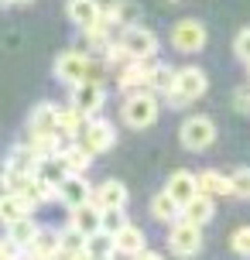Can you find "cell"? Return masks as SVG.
<instances>
[{
	"instance_id": "6da1fadb",
	"label": "cell",
	"mask_w": 250,
	"mask_h": 260,
	"mask_svg": "<svg viewBox=\"0 0 250 260\" xmlns=\"http://www.w3.org/2000/svg\"><path fill=\"white\" fill-rule=\"evenodd\" d=\"M55 79L66 82L69 89L79 82H103V62L92 58L89 52H62L55 58Z\"/></svg>"
},
{
	"instance_id": "7a4b0ae2",
	"label": "cell",
	"mask_w": 250,
	"mask_h": 260,
	"mask_svg": "<svg viewBox=\"0 0 250 260\" xmlns=\"http://www.w3.org/2000/svg\"><path fill=\"white\" fill-rule=\"evenodd\" d=\"M209 89V76L199 69V65H185V69H175V82H171V92H168V106L175 110H185L189 103L202 100Z\"/></svg>"
},
{
	"instance_id": "3957f363",
	"label": "cell",
	"mask_w": 250,
	"mask_h": 260,
	"mask_svg": "<svg viewBox=\"0 0 250 260\" xmlns=\"http://www.w3.org/2000/svg\"><path fill=\"white\" fill-rule=\"evenodd\" d=\"M161 117V100L154 96V92H131L127 100H123V106H120V120L127 123L131 130H147V127H154Z\"/></svg>"
},
{
	"instance_id": "277c9868",
	"label": "cell",
	"mask_w": 250,
	"mask_h": 260,
	"mask_svg": "<svg viewBox=\"0 0 250 260\" xmlns=\"http://www.w3.org/2000/svg\"><path fill=\"white\" fill-rule=\"evenodd\" d=\"M120 45V52L127 55V62H151L154 55H158V35L151 31V27H141V24H134V27H123L117 38H113Z\"/></svg>"
},
{
	"instance_id": "5b68a950",
	"label": "cell",
	"mask_w": 250,
	"mask_h": 260,
	"mask_svg": "<svg viewBox=\"0 0 250 260\" xmlns=\"http://www.w3.org/2000/svg\"><path fill=\"white\" fill-rule=\"evenodd\" d=\"M76 144H79V147H82V151H86L89 157L106 154V151H110V147L117 144V130H113V123H110V120L92 117V120H86V127L79 130Z\"/></svg>"
},
{
	"instance_id": "8992f818",
	"label": "cell",
	"mask_w": 250,
	"mask_h": 260,
	"mask_svg": "<svg viewBox=\"0 0 250 260\" xmlns=\"http://www.w3.org/2000/svg\"><path fill=\"white\" fill-rule=\"evenodd\" d=\"M206 38H209V31L196 17H182V21H175V27H171V48H178L182 55L202 52L206 48Z\"/></svg>"
},
{
	"instance_id": "52a82bcc",
	"label": "cell",
	"mask_w": 250,
	"mask_h": 260,
	"mask_svg": "<svg viewBox=\"0 0 250 260\" xmlns=\"http://www.w3.org/2000/svg\"><path fill=\"white\" fill-rule=\"evenodd\" d=\"M106 103V89H103V82H79V86H72V92H69V106L79 113V117L92 120V117H100V110H103Z\"/></svg>"
},
{
	"instance_id": "ba28073f",
	"label": "cell",
	"mask_w": 250,
	"mask_h": 260,
	"mask_svg": "<svg viewBox=\"0 0 250 260\" xmlns=\"http://www.w3.org/2000/svg\"><path fill=\"white\" fill-rule=\"evenodd\" d=\"M178 141L185 151H206L216 141V123L209 117H185L178 127Z\"/></svg>"
},
{
	"instance_id": "9c48e42d",
	"label": "cell",
	"mask_w": 250,
	"mask_h": 260,
	"mask_svg": "<svg viewBox=\"0 0 250 260\" xmlns=\"http://www.w3.org/2000/svg\"><path fill=\"white\" fill-rule=\"evenodd\" d=\"M168 250L175 257H196L199 250H202V230L192 226V222H171V233H168Z\"/></svg>"
},
{
	"instance_id": "30bf717a",
	"label": "cell",
	"mask_w": 250,
	"mask_h": 260,
	"mask_svg": "<svg viewBox=\"0 0 250 260\" xmlns=\"http://www.w3.org/2000/svg\"><path fill=\"white\" fill-rule=\"evenodd\" d=\"M89 202L100 209V212H103V209H127V202H131V188H127L123 182H117V178H106V182H100L96 188H92Z\"/></svg>"
},
{
	"instance_id": "8fae6325",
	"label": "cell",
	"mask_w": 250,
	"mask_h": 260,
	"mask_svg": "<svg viewBox=\"0 0 250 260\" xmlns=\"http://www.w3.org/2000/svg\"><path fill=\"white\" fill-rule=\"evenodd\" d=\"M66 17L86 35L103 24V7H100V0H66Z\"/></svg>"
},
{
	"instance_id": "7c38bea8",
	"label": "cell",
	"mask_w": 250,
	"mask_h": 260,
	"mask_svg": "<svg viewBox=\"0 0 250 260\" xmlns=\"http://www.w3.org/2000/svg\"><path fill=\"white\" fill-rule=\"evenodd\" d=\"M165 195H168L175 206L182 209V206H189L192 199L199 195V185H196V175L192 171H185V168H178V171H171L168 175V185H165Z\"/></svg>"
},
{
	"instance_id": "4fadbf2b",
	"label": "cell",
	"mask_w": 250,
	"mask_h": 260,
	"mask_svg": "<svg viewBox=\"0 0 250 260\" xmlns=\"http://www.w3.org/2000/svg\"><path fill=\"white\" fill-rule=\"evenodd\" d=\"M141 17V4L137 0H113L110 7H103V24L106 27H134Z\"/></svg>"
},
{
	"instance_id": "5bb4252c",
	"label": "cell",
	"mask_w": 250,
	"mask_h": 260,
	"mask_svg": "<svg viewBox=\"0 0 250 260\" xmlns=\"http://www.w3.org/2000/svg\"><path fill=\"white\" fill-rule=\"evenodd\" d=\"M89 195H92V185L86 182V175H69L66 182L55 188V199H62L69 209L86 206V202H89Z\"/></svg>"
},
{
	"instance_id": "9a60e30c",
	"label": "cell",
	"mask_w": 250,
	"mask_h": 260,
	"mask_svg": "<svg viewBox=\"0 0 250 260\" xmlns=\"http://www.w3.org/2000/svg\"><path fill=\"white\" fill-rule=\"evenodd\" d=\"M55 113H58V106H52V103L35 106L31 117H27V137H58V130H55Z\"/></svg>"
},
{
	"instance_id": "2e32d148",
	"label": "cell",
	"mask_w": 250,
	"mask_h": 260,
	"mask_svg": "<svg viewBox=\"0 0 250 260\" xmlns=\"http://www.w3.org/2000/svg\"><path fill=\"white\" fill-rule=\"evenodd\" d=\"M147 72H151V62H127L123 69H117V86L127 96L141 92V89H147Z\"/></svg>"
},
{
	"instance_id": "e0dca14e",
	"label": "cell",
	"mask_w": 250,
	"mask_h": 260,
	"mask_svg": "<svg viewBox=\"0 0 250 260\" xmlns=\"http://www.w3.org/2000/svg\"><path fill=\"white\" fill-rule=\"evenodd\" d=\"M69 230H76L82 240H86V236H92V233H100V209L92 206V202L69 209Z\"/></svg>"
},
{
	"instance_id": "ac0fdd59",
	"label": "cell",
	"mask_w": 250,
	"mask_h": 260,
	"mask_svg": "<svg viewBox=\"0 0 250 260\" xmlns=\"http://www.w3.org/2000/svg\"><path fill=\"white\" fill-rule=\"evenodd\" d=\"M141 250H147V236L141 226L127 222L117 236H113V253H123V257H137Z\"/></svg>"
},
{
	"instance_id": "d6986e66",
	"label": "cell",
	"mask_w": 250,
	"mask_h": 260,
	"mask_svg": "<svg viewBox=\"0 0 250 260\" xmlns=\"http://www.w3.org/2000/svg\"><path fill=\"white\" fill-rule=\"evenodd\" d=\"M24 253L27 260H58V230H38Z\"/></svg>"
},
{
	"instance_id": "ffe728a7",
	"label": "cell",
	"mask_w": 250,
	"mask_h": 260,
	"mask_svg": "<svg viewBox=\"0 0 250 260\" xmlns=\"http://www.w3.org/2000/svg\"><path fill=\"white\" fill-rule=\"evenodd\" d=\"M196 185H199V195H206V199L230 195V178H226L223 171H216V168L199 171V175H196Z\"/></svg>"
},
{
	"instance_id": "44dd1931",
	"label": "cell",
	"mask_w": 250,
	"mask_h": 260,
	"mask_svg": "<svg viewBox=\"0 0 250 260\" xmlns=\"http://www.w3.org/2000/svg\"><path fill=\"white\" fill-rule=\"evenodd\" d=\"M58 161L66 165L69 175H86V171H89V165H92V157L86 154L76 141H69L66 147H58Z\"/></svg>"
},
{
	"instance_id": "7402d4cb",
	"label": "cell",
	"mask_w": 250,
	"mask_h": 260,
	"mask_svg": "<svg viewBox=\"0 0 250 260\" xmlns=\"http://www.w3.org/2000/svg\"><path fill=\"white\" fill-rule=\"evenodd\" d=\"M212 216H216V202H212V199H206V195H196L189 206H182V219L192 222V226H199V230H202Z\"/></svg>"
},
{
	"instance_id": "603a6c76",
	"label": "cell",
	"mask_w": 250,
	"mask_h": 260,
	"mask_svg": "<svg viewBox=\"0 0 250 260\" xmlns=\"http://www.w3.org/2000/svg\"><path fill=\"white\" fill-rule=\"evenodd\" d=\"M82 127H86V117H79L72 106H58V113H55V130H58V137L76 141Z\"/></svg>"
},
{
	"instance_id": "cb8c5ba5",
	"label": "cell",
	"mask_w": 250,
	"mask_h": 260,
	"mask_svg": "<svg viewBox=\"0 0 250 260\" xmlns=\"http://www.w3.org/2000/svg\"><path fill=\"white\" fill-rule=\"evenodd\" d=\"M4 168H7V171H17V175H35L38 157L31 154V147H27V144H14L11 154H7V161H4Z\"/></svg>"
},
{
	"instance_id": "d4e9b609",
	"label": "cell",
	"mask_w": 250,
	"mask_h": 260,
	"mask_svg": "<svg viewBox=\"0 0 250 260\" xmlns=\"http://www.w3.org/2000/svg\"><path fill=\"white\" fill-rule=\"evenodd\" d=\"M41 226L35 222V216H24V219H17V222H11L7 226V240H11L14 247L24 253L27 247H31V240H35V233H38Z\"/></svg>"
},
{
	"instance_id": "484cf974",
	"label": "cell",
	"mask_w": 250,
	"mask_h": 260,
	"mask_svg": "<svg viewBox=\"0 0 250 260\" xmlns=\"http://www.w3.org/2000/svg\"><path fill=\"white\" fill-rule=\"evenodd\" d=\"M35 209L27 206L21 195H7V192H0V222L4 226H11V222L17 219H24V216H31Z\"/></svg>"
},
{
	"instance_id": "4316f807",
	"label": "cell",
	"mask_w": 250,
	"mask_h": 260,
	"mask_svg": "<svg viewBox=\"0 0 250 260\" xmlns=\"http://www.w3.org/2000/svg\"><path fill=\"white\" fill-rule=\"evenodd\" d=\"M171 82H175V69H171L168 62L151 65V72H147V92H154V96H168Z\"/></svg>"
},
{
	"instance_id": "83f0119b",
	"label": "cell",
	"mask_w": 250,
	"mask_h": 260,
	"mask_svg": "<svg viewBox=\"0 0 250 260\" xmlns=\"http://www.w3.org/2000/svg\"><path fill=\"white\" fill-rule=\"evenodd\" d=\"M35 178H41L45 185L58 188V185L69 178V171H66V165L58 161V154H55V157H41V161H38V168H35Z\"/></svg>"
},
{
	"instance_id": "f1b7e54d",
	"label": "cell",
	"mask_w": 250,
	"mask_h": 260,
	"mask_svg": "<svg viewBox=\"0 0 250 260\" xmlns=\"http://www.w3.org/2000/svg\"><path fill=\"white\" fill-rule=\"evenodd\" d=\"M21 199H24L31 209H38V206H45V202H52V199H55V188L31 175V178H27V185L21 188Z\"/></svg>"
},
{
	"instance_id": "f546056e",
	"label": "cell",
	"mask_w": 250,
	"mask_h": 260,
	"mask_svg": "<svg viewBox=\"0 0 250 260\" xmlns=\"http://www.w3.org/2000/svg\"><path fill=\"white\" fill-rule=\"evenodd\" d=\"M151 216H154L158 222H178L182 219V209L175 206L165 192H158L154 199H151Z\"/></svg>"
},
{
	"instance_id": "4dcf8cb0",
	"label": "cell",
	"mask_w": 250,
	"mask_h": 260,
	"mask_svg": "<svg viewBox=\"0 0 250 260\" xmlns=\"http://www.w3.org/2000/svg\"><path fill=\"white\" fill-rule=\"evenodd\" d=\"M86 250V240H82L76 230H58V260H69V257H76V253H82Z\"/></svg>"
},
{
	"instance_id": "1f68e13d",
	"label": "cell",
	"mask_w": 250,
	"mask_h": 260,
	"mask_svg": "<svg viewBox=\"0 0 250 260\" xmlns=\"http://www.w3.org/2000/svg\"><path fill=\"white\" fill-rule=\"evenodd\" d=\"M127 222H131L127 219V209H103V212H100V233L117 236Z\"/></svg>"
},
{
	"instance_id": "d6a6232c",
	"label": "cell",
	"mask_w": 250,
	"mask_h": 260,
	"mask_svg": "<svg viewBox=\"0 0 250 260\" xmlns=\"http://www.w3.org/2000/svg\"><path fill=\"white\" fill-rule=\"evenodd\" d=\"M230 178V195H237V199H250V165H240L233 175H226Z\"/></svg>"
},
{
	"instance_id": "836d02e7",
	"label": "cell",
	"mask_w": 250,
	"mask_h": 260,
	"mask_svg": "<svg viewBox=\"0 0 250 260\" xmlns=\"http://www.w3.org/2000/svg\"><path fill=\"white\" fill-rule=\"evenodd\" d=\"M86 253L89 257H113V236H106V233L86 236Z\"/></svg>"
},
{
	"instance_id": "e575fe53",
	"label": "cell",
	"mask_w": 250,
	"mask_h": 260,
	"mask_svg": "<svg viewBox=\"0 0 250 260\" xmlns=\"http://www.w3.org/2000/svg\"><path fill=\"white\" fill-rule=\"evenodd\" d=\"M230 247H233L237 257L250 260V226H237V230L230 233Z\"/></svg>"
},
{
	"instance_id": "d590c367",
	"label": "cell",
	"mask_w": 250,
	"mask_h": 260,
	"mask_svg": "<svg viewBox=\"0 0 250 260\" xmlns=\"http://www.w3.org/2000/svg\"><path fill=\"white\" fill-rule=\"evenodd\" d=\"M233 55H237L243 65H250V27L237 31V38H233Z\"/></svg>"
},
{
	"instance_id": "8d00e7d4",
	"label": "cell",
	"mask_w": 250,
	"mask_h": 260,
	"mask_svg": "<svg viewBox=\"0 0 250 260\" xmlns=\"http://www.w3.org/2000/svg\"><path fill=\"white\" fill-rule=\"evenodd\" d=\"M233 106H237L240 113H250V82H247V86H240V89L233 92Z\"/></svg>"
},
{
	"instance_id": "74e56055",
	"label": "cell",
	"mask_w": 250,
	"mask_h": 260,
	"mask_svg": "<svg viewBox=\"0 0 250 260\" xmlns=\"http://www.w3.org/2000/svg\"><path fill=\"white\" fill-rule=\"evenodd\" d=\"M0 260H21V250L14 247V243L7 240V236L0 240Z\"/></svg>"
},
{
	"instance_id": "f35d334b",
	"label": "cell",
	"mask_w": 250,
	"mask_h": 260,
	"mask_svg": "<svg viewBox=\"0 0 250 260\" xmlns=\"http://www.w3.org/2000/svg\"><path fill=\"white\" fill-rule=\"evenodd\" d=\"M131 260H168L165 253H158V250H141L137 257H131Z\"/></svg>"
},
{
	"instance_id": "ab89813d",
	"label": "cell",
	"mask_w": 250,
	"mask_h": 260,
	"mask_svg": "<svg viewBox=\"0 0 250 260\" xmlns=\"http://www.w3.org/2000/svg\"><path fill=\"white\" fill-rule=\"evenodd\" d=\"M69 260H92V257L86 253V250H82V253H76V257H69Z\"/></svg>"
},
{
	"instance_id": "60d3db41",
	"label": "cell",
	"mask_w": 250,
	"mask_h": 260,
	"mask_svg": "<svg viewBox=\"0 0 250 260\" xmlns=\"http://www.w3.org/2000/svg\"><path fill=\"white\" fill-rule=\"evenodd\" d=\"M11 4H21V7H27V4H35V0H11Z\"/></svg>"
},
{
	"instance_id": "b9f144b4",
	"label": "cell",
	"mask_w": 250,
	"mask_h": 260,
	"mask_svg": "<svg viewBox=\"0 0 250 260\" xmlns=\"http://www.w3.org/2000/svg\"><path fill=\"white\" fill-rule=\"evenodd\" d=\"M92 260H113V257H92Z\"/></svg>"
},
{
	"instance_id": "7bdbcfd3",
	"label": "cell",
	"mask_w": 250,
	"mask_h": 260,
	"mask_svg": "<svg viewBox=\"0 0 250 260\" xmlns=\"http://www.w3.org/2000/svg\"><path fill=\"white\" fill-rule=\"evenodd\" d=\"M7 4H11V0H0V7H7Z\"/></svg>"
},
{
	"instance_id": "ee69618b",
	"label": "cell",
	"mask_w": 250,
	"mask_h": 260,
	"mask_svg": "<svg viewBox=\"0 0 250 260\" xmlns=\"http://www.w3.org/2000/svg\"><path fill=\"white\" fill-rule=\"evenodd\" d=\"M247 79H250V65H247Z\"/></svg>"
},
{
	"instance_id": "f6af8a7d",
	"label": "cell",
	"mask_w": 250,
	"mask_h": 260,
	"mask_svg": "<svg viewBox=\"0 0 250 260\" xmlns=\"http://www.w3.org/2000/svg\"><path fill=\"white\" fill-rule=\"evenodd\" d=\"M171 4H178V0H171Z\"/></svg>"
},
{
	"instance_id": "bcb514c9",
	"label": "cell",
	"mask_w": 250,
	"mask_h": 260,
	"mask_svg": "<svg viewBox=\"0 0 250 260\" xmlns=\"http://www.w3.org/2000/svg\"><path fill=\"white\" fill-rule=\"evenodd\" d=\"M21 260H24V257H21Z\"/></svg>"
}]
</instances>
